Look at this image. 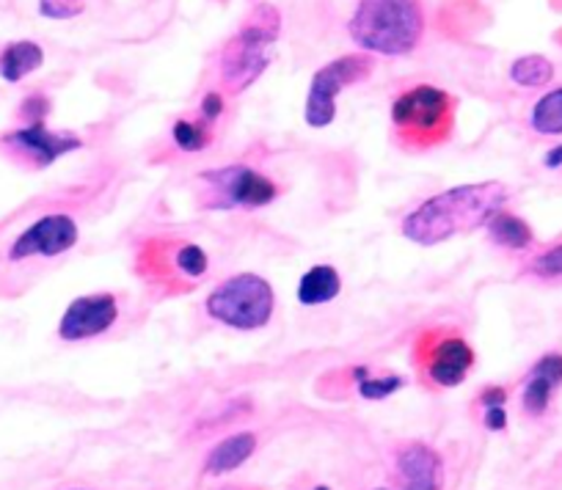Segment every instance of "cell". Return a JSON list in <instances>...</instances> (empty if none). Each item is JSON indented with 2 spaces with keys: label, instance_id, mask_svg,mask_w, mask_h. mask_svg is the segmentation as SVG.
Masks as SVG:
<instances>
[{
  "label": "cell",
  "instance_id": "6da1fadb",
  "mask_svg": "<svg viewBox=\"0 0 562 490\" xmlns=\"http://www.w3.org/2000/svg\"><path fill=\"white\" fill-rule=\"evenodd\" d=\"M507 202V185L502 182H472L456 185L436 196L425 198L416 209H411L400 224L405 240L416 246H441L458 235L480 229L488 224Z\"/></svg>",
  "mask_w": 562,
  "mask_h": 490
},
{
  "label": "cell",
  "instance_id": "7a4b0ae2",
  "mask_svg": "<svg viewBox=\"0 0 562 490\" xmlns=\"http://www.w3.org/2000/svg\"><path fill=\"white\" fill-rule=\"evenodd\" d=\"M458 100L434 83H416L400 91L389 107L392 138L405 152H430L452 138Z\"/></svg>",
  "mask_w": 562,
  "mask_h": 490
},
{
  "label": "cell",
  "instance_id": "3957f363",
  "mask_svg": "<svg viewBox=\"0 0 562 490\" xmlns=\"http://www.w3.org/2000/svg\"><path fill=\"white\" fill-rule=\"evenodd\" d=\"M348 34L367 56H408L425 36L422 0H359Z\"/></svg>",
  "mask_w": 562,
  "mask_h": 490
},
{
  "label": "cell",
  "instance_id": "277c9868",
  "mask_svg": "<svg viewBox=\"0 0 562 490\" xmlns=\"http://www.w3.org/2000/svg\"><path fill=\"white\" fill-rule=\"evenodd\" d=\"M281 36V14L270 3H259L248 12L237 34L221 50V86L229 94H243L270 67V50Z\"/></svg>",
  "mask_w": 562,
  "mask_h": 490
},
{
  "label": "cell",
  "instance_id": "5b68a950",
  "mask_svg": "<svg viewBox=\"0 0 562 490\" xmlns=\"http://www.w3.org/2000/svg\"><path fill=\"white\" fill-rule=\"evenodd\" d=\"M204 311L210 320L232 331H259L273 320L276 293L268 278L257 273H237L207 295Z\"/></svg>",
  "mask_w": 562,
  "mask_h": 490
},
{
  "label": "cell",
  "instance_id": "8992f818",
  "mask_svg": "<svg viewBox=\"0 0 562 490\" xmlns=\"http://www.w3.org/2000/svg\"><path fill=\"white\" fill-rule=\"evenodd\" d=\"M279 198V185L251 166H224L199 174V204L204 209H257Z\"/></svg>",
  "mask_w": 562,
  "mask_h": 490
},
{
  "label": "cell",
  "instance_id": "52a82bcc",
  "mask_svg": "<svg viewBox=\"0 0 562 490\" xmlns=\"http://www.w3.org/2000/svg\"><path fill=\"white\" fill-rule=\"evenodd\" d=\"M375 72V58L367 53H348L334 61L323 64L315 75H312L310 94H306L304 118L312 130H323L337 118V96L350 86L361 83Z\"/></svg>",
  "mask_w": 562,
  "mask_h": 490
},
{
  "label": "cell",
  "instance_id": "ba28073f",
  "mask_svg": "<svg viewBox=\"0 0 562 490\" xmlns=\"http://www.w3.org/2000/svg\"><path fill=\"white\" fill-rule=\"evenodd\" d=\"M414 358L419 364L422 375L436 386V389H458L467 384L474 366V350L458 333H447L434 328L416 339Z\"/></svg>",
  "mask_w": 562,
  "mask_h": 490
},
{
  "label": "cell",
  "instance_id": "9c48e42d",
  "mask_svg": "<svg viewBox=\"0 0 562 490\" xmlns=\"http://www.w3.org/2000/svg\"><path fill=\"white\" fill-rule=\"evenodd\" d=\"M80 240L78 220L69 213H47L40 215L34 224L25 226L12 240L7 251V260L12 265L29 260H56L72 251Z\"/></svg>",
  "mask_w": 562,
  "mask_h": 490
},
{
  "label": "cell",
  "instance_id": "30bf717a",
  "mask_svg": "<svg viewBox=\"0 0 562 490\" xmlns=\"http://www.w3.org/2000/svg\"><path fill=\"white\" fill-rule=\"evenodd\" d=\"M0 144L29 169H47L56 160L78 152L83 147V138L75 136V133H56L42 122V125H25L7 133L0 138Z\"/></svg>",
  "mask_w": 562,
  "mask_h": 490
},
{
  "label": "cell",
  "instance_id": "8fae6325",
  "mask_svg": "<svg viewBox=\"0 0 562 490\" xmlns=\"http://www.w3.org/2000/svg\"><path fill=\"white\" fill-rule=\"evenodd\" d=\"M119 320V300L113 293L80 295L58 320V337L64 342H86L111 331Z\"/></svg>",
  "mask_w": 562,
  "mask_h": 490
},
{
  "label": "cell",
  "instance_id": "7c38bea8",
  "mask_svg": "<svg viewBox=\"0 0 562 490\" xmlns=\"http://www.w3.org/2000/svg\"><path fill=\"white\" fill-rule=\"evenodd\" d=\"M400 490H441L445 488V460L434 446L411 441L400 446L394 457Z\"/></svg>",
  "mask_w": 562,
  "mask_h": 490
},
{
  "label": "cell",
  "instance_id": "4fadbf2b",
  "mask_svg": "<svg viewBox=\"0 0 562 490\" xmlns=\"http://www.w3.org/2000/svg\"><path fill=\"white\" fill-rule=\"evenodd\" d=\"M562 386V353H549L529 369L521 391V408L529 417H543L551 397Z\"/></svg>",
  "mask_w": 562,
  "mask_h": 490
},
{
  "label": "cell",
  "instance_id": "5bb4252c",
  "mask_svg": "<svg viewBox=\"0 0 562 490\" xmlns=\"http://www.w3.org/2000/svg\"><path fill=\"white\" fill-rule=\"evenodd\" d=\"M339 293H342V276H339L337 267L315 265L301 276L295 298L306 309H315V306H326L331 300H337Z\"/></svg>",
  "mask_w": 562,
  "mask_h": 490
},
{
  "label": "cell",
  "instance_id": "9a60e30c",
  "mask_svg": "<svg viewBox=\"0 0 562 490\" xmlns=\"http://www.w3.org/2000/svg\"><path fill=\"white\" fill-rule=\"evenodd\" d=\"M257 452V435L254 433H232L224 441L210 449L207 460H204V474L210 477H221V474H229L235 468H240L248 457Z\"/></svg>",
  "mask_w": 562,
  "mask_h": 490
},
{
  "label": "cell",
  "instance_id": "2e32d148",
  "mask_svg": "<svg viewBox=\"0 0 562 490\" xmlns=\"http://www.w3.org/2000/svg\"><path fill=\"white\" fill-rule=\"evenodd\" d=\"M45 64V50L31 39H20L0 50V78L7 83H20Z\"/></svg>",
  "mask_w": 562,
  "mask_h": 490
},
{
  "label": "cell",
  "instance_id": "e0dca14e",
  "mask_svg": "<svg viewBox=\"0 0 562 490\" xmlns=\"http://www.w3.org/2000/svg\"><path fill=\"white\" fill-rule=\"evenodd\" d=\"M485 231H488L494 246L507 251H527L535 242L532 226L524 218H518L516 213H507V209H499V213L485 224Z\"/></svg>",
  "mask_w": 562,
  "mask_h": 490
},
{
  "label": "cell",
  "instance_id": "ac0fdd59",
  "mask_svg": "<svg viewBox=\"0 0 562 490\" xmlns=\"http://www.w3.org/2000/svg\"><path fill=\"white\" fill-rule=\"evenodd\" d=\"M529 125L538 136H562V86L540 96L529 113Z\"/></svg>",
  "mask_w": 562,
  "mask_h": 490
},
{
  "label": "cell",
  "instance_id": "d6986e66",
  "mask_svg": "<svg viewBox=\"0 0 562 490\" xmlns=\"http://www.w3.org/2000/svg\"><path fill=\"white\" fill-rule=\"evenodd\" d=\"M169 257L177 276L186 278V282H199V278L207 276L210 257L199 242H177L175 249H169Z\"/></svg>",
  "mask_w": 562,
  "mask_h": 490
},
{
  "label": "cell",
  "instance_id": "ffe728a7",
  "mask_svg": "<svg viewBox=\"0 0 562 490\" xmlns=\"http://www.w3.org/2000/svg\"><path fill=\"white\" fill-rule=\"evenodd\" d=\"M554 78V64L546 56H521L510 64V80L521 89H543Z\"/></svg>",
  "mask_w": 562,
  "mask_h": 490
},
{
  "label": "cell",
  "instance_id": "44dd1931",
  "mask_svg": "<svg viewBox=\"0 0 562 490\" xmlns=\"http://www.w3.org/2000/svg\"><path fill=\"white\" fill-rule=\"evenodd\" d=\"M171 138H175L180 152H204L213 144V125H207L202 118H177L171 125Z\"/></svg>",
  "mask_w": 562,
  "mask_h": 490
},
{
  "label": "cell",
  "instance_id": "7402d4cb",
  "mask_svg": "<svg viewBox=\"0 0 562 490\" xmlns=\"http://www.w3.org/2000/svg\"><path fill=\"white\" fill-rule=\"evenodd\" d=\"M527 273L540 282H562V242L535 257L527 265Z\"/></svg>",
  "mask_w": 562,
  "mask_h": 490
},
{
  "label": "cell",
  "instance_id": "603a6c76",
  "mask_svg": "<svg viewBox=\"0 0 562 490\" xmlns=\"http://www.w3.org/2000/svg\"><path fill=\"white\" fill-rule=\"evenodd\" d=\"M405 386L403 375H370L359 384V395L364 400H386V397L397 395Z\"/></svg>",
  "mask_w": 562,
  "mask_h": 490
},
{
  "label": "cell",
  "instance_id": "cb8c5ba5",
  "mask_svg": "<svg viewBox=\"0 0 562 490\" xmlns=\"http://www.w3.org/2000/svg\"><path fill=\"white\" fill-rule=\"evenodd\" d=\"M50 96L47 94H29L18 107V116L23 118L25 125H42L47 116H50Z\"/></svg>",
  "mask_w": 562,
  "mask_h": 490
},
{
  "label": "cell",
  "instance_id": "d4e9b609",
  "mask_svg": "<svg viewBox=\"0 0 562 490\" xmlns=\"http://www.w3.org/2000/svg\"><path fill=\"white\" fill-rule=\"evenodd\" d=\"M86 0H40V14L47 20H72L83 14Z\"/></svg>",
  "mask_w": 562,
  "mask_h": 490
},
{
  "label": "cell",
  "instance_id": "484cf974",
  "mask_svg": "<svg viewBox=\"0 0 562 490\" xmlns=\"http://www.w3.org/2000/svg\"><path fill=\"white\" fill-rule=\"evenodd\" d=\"M224 94H221V91H207V94L202 96V102H199V118L207 122V125H215V122L224 116Z\"/></svg>",
  "mask_w": 562,
  "mask_h": 490
},
{
  "label": "cell",
  "instance_id": "4316f807",
  "mask_svg": "<svg viewBox=\"0 0 562 490\" xmlns=\"http://www.w3.org/2000/svg\"><path fill=\"white\" fill-rule=\"evenodd\" d=\"M505 402H507L505 386H488V389H483V395H480V406H483V411H488V408H505Z\"/></svg>",
  "mask_w": 562,
  "mask_h": 490
},
{
  "label": "cell",
  "instance_id": "83f0119b",
  "mask_svg": "<svg viewBox=\"0 0 562 490\" xmlns=\"http://www.w3.org/2000/svg\"><path fill=\"white\" fill-rule=\"evenodd\" d=\"M483 424L491 433H502L507 428V411L505 408H488V411H483Z\"/></svg>",
  "mask_w": 562,
  "mask_h": 490
},
{
  "label": "cell",
  "instance_id": "f1b7e54d",
  "mask_svg": "<svg viewBox=\"0 0 562 490\" xmlns=\"http://www.w3.org/2000/svg\"><path fill=\"white\" fill-rule=\"evenodd\" d=\"M543 166H546V169H551V171L562 169V144H560V147H554V149H549V152H546Z\"/></svg>",
  "mask_w": 562,
  "mask_h": 490
},
{
  "label": "cell",
  "instance_id": "f546056e",
  "mask_svg": "<svg viewBox=\"0 0 562 490\" xmlns=\"http://www.w3.org/2000/svg\"><path fill=\"white\" fill-rule=\"evenodd\" d=\"M315 490H331V488H326V485H317V488Z\"/></svg>",
  "mask_w": 562,
  "mask_h": 490
},
{
  "label": "cell",
  "instance_id": "4dcf8cb0",
  "mask_svg": "<svg viewBox=\"0 0 562 490\" xmlns=\"http://www.w3.org/2000/svg\"><path fill=\"white\" fill-rule=\"evenodd\" d=\"M375 490H389V488H375Z\"/></svg>",
  "mask_w": 562,
  "mask_h": 490
},
{
  "label": "cell",
  "instance_id": "1f68e13d",
  "mask_svg": "<svg viewBox=\"0 0 562 490\" xmlns=\"http://www.w3.org/2000/svg\"><path fill=\"white\" fill-rule=\"evenodd\" d=\"M75 490H86V488H75Z\"/></svg>",
  "mask_w": 562,
  "mask_h": 490
}]
</instances>
